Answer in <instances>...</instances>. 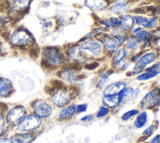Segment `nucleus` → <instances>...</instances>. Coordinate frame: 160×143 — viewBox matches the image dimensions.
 <instances>
[{
	"mask_svg": "<svg viewBox=\"0 0 160 143\" xmlns=\"http://www.w3.org/2000/svg\"><path fill=\"white\" fill-rule=\"evenodd\" d=\"M41 124L39 117L30 115L24 117L18 124V129L21 132L31 131L38 128Z\"/></svg>",
	"mask_w": 160,
	"mask_h": 143,
	"instance_id": "obj_1",
	"label": "nucleus"
},
{
	"mask_svg": "<svg viewBox=\"0 0 160 143\" xmlns=\"http://www.w3.org/2000/svg\"><path fill=\"white\" fill-rule=\"evenodd\" d=\"M26 114L25 108L22 106H16L12 108L6 117L7 122L11 125L19 124L24 118Z\"/></svg>",
	"mask_w": 160,
	"mask_h": 143,
	"instance_id": "obj_2",
	"label": "nucleus"
},
{
	"mask_svg": "<svg viewBox=\"0 0 160 143\" xmlns=\"http://www.w3.org/2000/svg\"><path fill=\"white\" fill-rule=\"evenodd\" d=\"M44 61L50 66L58 65L62 60V55L60 51L56 48L48 47L43 51Z\"/></svg>",
	"mask_w": 160,
	"mask_h": 143,
	"instance_id": "obj_3",
	"label": "nucleus"
},
{
	"mask_svg": "<svg viewBox=\"0 0 160 143\" xmlns=\"http://www.w3.org/2000/svg\"><path fill=\"white\" fill-rule=\"evenodd\" d=\"M34 112L38 117L45 118L51 115L52 112V108L47 102L38 100L34 102L32 105Z\"/></svg>",
	"mask_w": 160,
	"mask_h": 143,
	"instance_id": "obj_4",
	"label": "nucleus"
},
{
	"mask_svg": "<svg viewBox=\"0 0 160 143\" xmlns=\"http://www.w3.org/2000/svg\"><path fill=\"white\" fill-rule=\"evenodd\" d=\"M159 88H156L148 93L141 101V107L142 109H150L156 103L159 105Z\"/></svg>",
	"mask_w": 160,
	"mask_h": 143,
	"instance_id": "obj_5",
	"label": "nucleus"
},
{
	"mask_svg": "<svg viewBox=\"0 0 160 143\" xmlns=\"http://www.w3.org/2000/svg\"><path fill=\"white\" fill-rule=\"evenodd\" d=\"M70 98V92L66 89L61 88L52 96L51 100L56 105L62 107L69 101Z\"/></svg>",
	"mask_w": 160,
	"mask_h": 143,
	"instance_id": "obj_6",
	"label": "nucleus"
},
{
	"mask_svg": "<svg viewBox=\"0 0 160 143\" xmlns=\"http://www.w3.org/2000/svg\"><path fill=\"white\" fill-rule=\"evenodd\" d=\"M81 47L82 49L89 50L94 55H99L101 53L102 46L99 42L96 40H89L82 43Z\"/></svg>",
	"mask_w": 160,
	"mask_h": 143,
	"instance_id": "obj_7",
	"label": "nucleus"
},
{
	"mask_svg": "<svg viewBox=\"0 0 160 143\" xmlns=\"http://www.w3.org/2000/svg\"><path fill=\"white\" fill-rule=\"evenodd\" d=\"M156 55L153 53H149L144 55L141 58V59L136 63L134 66V71L135 72H139L142 70L148 64L154 61L156 59Z\"/></svg>",
	"mask_w": 160,
	"mask_h": 143,
	"instance_id": "obj_8",
	"label": "nucleus"
},
{
	"mask_svg": "<svg viewBox=\"0 0 160 143\" xmlns=\"http://www.w3.org/2000/svg\"><path fill=\"white\" fill-rule=\"evenodd\" d=\"M31 36L24 31H21L16 33L12 38V43L15 45H26L31 41Z\"/></svg>",
	"mask_w": 160,
	"mask_h": 143,
	"instance_id": "obj_9",
	"label": "nucleus"
},
{
	"mask_svg": "<svg viewBox=\"0 0 160 143\" xmlns=\"http://www.w3.org/2000/svg\"><path fill=\"white\" fill-rule=\"evenodd\" d=\"M126 87V83L124 82H118L108 85L104 91V95H111L119 93Z\"/></svg>",
	"mask_w": 160,
	"mask_h": 143,
	"instance_id": "obj_10",
	"label": "nucleus"
},
{
	"mask_svg": "<svg viewBox=\"0 0 160 143\" xmlns=\"http://www.w3.org/2000/svg\"><path fill=\"white\" fill-rule=\"evenodd\" d=\"M159 73V63H157L151 67L148 68L144 73L138 77V79L140 80H146L156 76Z\"/></svg>",
	"mask_w": 160,
	"mask_h": 143,
	"instance_id": "obj_11",
	"label": "nucleus"
},
{
	"mask_svg": "<svg viewBox=\"0 0 160 143\" xmlns=\"http://www.w3.org/2000/svg\"><path fill=\"white\" fill-rule=\"evenodd\" d=\"M85 4L92 10H102L106 8L108 2L106 0H86Z\"/></svg>",
	"mask_w": 160,
	"mask_h": 143,
	"instance_id": "obj_12",
	"label": "nucleus"
},
{
	"mask_svg": "<svg viewBox=\"0 0 160 143\" xmlns=\"http://www.w3.org/2000/svg\"><path fill=\"white\" fill-rule=\"evenodd\" d=\"M135 21L138 24L142 25L146 28H152L156 25L158 23V18L154 17L150 19H148L142 16H135Z\"/></svg>",
	"mask_w": 160,
	"mask_h": 143,
	"instance_id": "obj_13",
	"label": "nucleus"
},
{
	"mask_svg": "<svg viewBox=\"0 0 160 143\" xmlns=\"http://www.w3.org/2000/svg\"><path fill=\"white\" fill-rule=\"evenodd\" d=\"M102 42L106 50L109 51H114L118 48V43L116 40L109 35H106L102 40Z\"/></svg>",
	"mask_w": 160,
	"mask_h": 143,
	"instance_id": "obj_14",
	"label": "nucleus"
},
{
	"mask_svg": "<svg viewBox=\"0 0 160 143\" xmlns=\"http://www.w3.org/2000/svg\"><path fill=\"white\" fill-rule=\"evenodd\" d=\"M12 85L11 82L5 78H0V97H7L11 92Z\"/></svg>",
	"mask_w": 160,
	"mask_h": 143,
	"instance_id": "obj_15",
	"label": "nucleus"
},
{
	"mask_svg": "<svg viewBox=\"0 0 160 143\" xmlns=\"http://www.w3.org/2000/svg\"><path fill=\"white\" fill-rule=\"evenodd\" d=\"M102 102L109 107H115L120 103L119 94L105 95L102 98Z\"/></svg>",
	"mask_w": 160,
	"mask_h": 143,
	"instance_id": "obj_16",
	"label": "nucleus"
},
{
	"mask_svg": "<svg viewBox=\"0 0 160 143\" xmlns=\"http://www.w3.org/2000/svg\"><path fill=\"white\" fill-rule=\"evenodd\" d=\"M34 138L32 134H18L12 137L13 143H29Z\"/></svg>",
	"mask_w": 160,
	"mask_h": 143,
	"instance_id": "obj_17",
	"label": "nucleus"
},
{
	"mask_svg": "<svg viewBox=\"0 0 160 143\" xmlns=\"http://www.w3.org/2000/svg\"><path fill=\"white\" fill-rule=\"evenodd\" d=\"M134 23V19L128 14L122 15L120 20L119 26L124 30H129Z\"/></svg>",
	"mask_w": 160,
	"mask_h": 143,
	"instance_id": "obj_18",
	"label": "nucleus"
},
{
	"mask_svg": "<svg viewBox=\"0 0 160 143\" xmlns=\"http://www.w3.org/2000/svg\"><path fill=\"white\" fill-rule=\"evenodd\" d=\"M60 77L68 81H76L80 80L81 76H78L73 70L68 69L61 72Z\"/></svg>",
	"mask_w": 160,
	"mask_h": 143,
	"instance_id": "obj_19",
	"label": "nucleus"
},
{
	"mask_svg": "<svg viewBox=\"0 0 160 143\" xmlns=\"http://www.w3.org/2000/svg\"><path fill=\"white\" fill-rule=\"evenodd\" d=\"M134 89L132 88L131 87H127V88H124L118 94H119V101L120 103L123 102L124 101L128 100L129 99L131 96L134 93Z\"/></svg>",
	"mask_w": 160,
	"mask_h": 143,
	"instance_id": "obj_20",
	"label": "nucleus"
},
{
	"mask_svg": "<svg viewBox=\"0 0 160 143\" xmlns=\"http://www.w3.org/2000/svg\"><path fill=\"white\" fill-rule=\"evenodd\" d=\"M112 33L114 36H115V37L117 38L120 45H122L126 40L127 34L123 29L116 28L113 29Z\"/></svg>",
	"mask_w": 160,
	"mask_h": 143,
	"instance_id": "obj_21",
	"label": "nucleus"
},
{
	"mask_svg": "<svg viewBox=\"0 0 160 143\" xmlns=\"http://www.w3.org/2000/svg\"><path fill=\"white\" fill-rule=\"evenodd\" d=\"M76 110V108L74 106H69L63 109L59 113V116L61 119H66L71 116H72Z\"/></svg>",
	"mask_w": 160,
	"mask_h": 143,
	"instance_id": "obj_22",
	"label": "nucleus"
},
{
	"mask_svg": "<svg viewBox=\"0 0 160 143\" xmlns=\"http://www.w3.org/2000/svg\"><path fill=\"white\" fill-rule=\"evenodd\" d=\"M147 118H148V115H147L146 112H142L141 114H140L136 118V120L134 122L135 126L137 128H141V127H143L146 122Z\"/></svg>",
	"mask_w": 160,
	"mask_h": 143,
	"instance_id": "obj_23",
	"label": "nucleus"
},
{
	"mask_svg": "<svg viewBox=\"0 0 160 143\" xmlns=\"http://www.w3.org/2000/svg\"><path fill=\"white\" fill-rule=\"evenodd\" d=\"M127 53L126 50L125 48H122V49H119L118 50L114 58H113V61L114 63H119V62H121L126 56Z\"/></svg>",
	"mask_w": 160,
	"mask_h": 143,
	"instance_id": "obj_24",
	"label": "nucleus"
},
{
	"mask_svg": "<svg viewBox=\"0 0 160 143\" xmlns=\"http://www.w3.org/2000/svg\"><path fill=\"white\" fill-rule=\"evenodd\" d=\"M101 23L102 24H104L108 27H114L117 25H119L120 19L112 17V18H111L109 19L102 20Z\"/></svg>",
	"mask_w": 160,
	"mask_h": 143,
	"instance_id": "obj_25",
	"label": "nucleus"
},
{
	"mask_svg": "<svg viewBox=\"0 0 160 143\" xmlns=\"http://www.w3.org/2000/svg\"><path fill=\"white\" fill-rule=\"evenodd\" d=\"M137 36L139 39L146 43L149 42L151 38L150 33L146 31H139L137 33Z\"/></svg>",
	"mask_w": 160,
	"mask_h": 143,
	"instance_id": "obj_26",
	"label": "nucleus"
},
{
	"mask_svg": "<svg viewBox=\"0 0 160 143\" xmlns=\"http://www.w3.org/2000/svg\"><path fill=\"white\" fill-rule=\"evenodd\" d=\"M128 46L132 50H136L138 47V41L135 38H131L128 43Z\"/></svg>",
	"mask_w": 160,
	"mask_h": 143,
	"instance_id": "obj_27",
	"label": "nucleus"
},
{
	"mask_svg": "<svg viewBox=\"0 0 160 143\" xmlns=\"http://www.w3.org/2000/svg\"><path fill=\"white\" fill-rule=\"evenodd\" d=\"M139 113V111L138 110H130V111H128L126 113H124L122 116V120H128L131 117L138 114Z\"/></svg>",
	"mask_w": 160,
	"mask_h": 143,
	"instance_id": "obj_28",
	"label": "nucleus"
},
{
	"mask_svg": "<svg viewBox=\"0 0 160 143\" xmlns=\"http://www.w3.org/2000/svg\"><path fill=\"white\" fill-rule=\"evenodd\" d=\"M14 1V8L20 9L21 8H24L27 3L28 0H13Z\"/></svg>",
	"mask_w": 160,
	"mask_h": 143,
	"instance_id": "obj_29",
	"label": "nucleus"
},
{
	"mask_svg": "<svg viewBox=\"0 0 160 143\" xmlns=\"http://www.w3.org/2000/svg\"><path fill=\"white\" fill-rule=\"evenodd\" d=\"M109 75V73L104 75L102 78L99 80V82L98 83V87L100 88H104V87L105 86V85L106 84L108 80V77Z\"/></svg>",
	"mask_w": 160,
	"mask_h": 143,
	"instance_id": "obj_30",
	"label": "nucleus"
},
{
	"mask_svg": "<svg viewBox=\"0 0 160 143\" xmlns=\"http://www.w3.org/2000/svg\"><path fill=\"white\" fill-rule=\"evenodd\" d=\"M109 109L106 108L105 107H100L99 108V110L97 114V117H101L103 116H105L106 115H107L109 113Z\"/></svg>",
	"mask_w": 160,
	"mask_h": 143,
	"instance_id": "obj_31",
	"label": "nucleus"
},
{
	"mask_svg": "<svg viewBox=\"0 0 160 143\" xmlns=\"http://www.w3.org/2000/svg\"><path fill=\"white\" fill-rule=\"evenodd\" d=\"M39 54V49L37 47H34L33 48H31L29 51V55L32 58H36L38 57Z\"/></svg>",
	"mask_w": 160,
	"mask_h": 143,
	"instance_id": "obj_32",
	"label": "nucleus"
},
{
	"mask_svg": "<svg viewBox=\"0 0 160 143\" xmlns=\"http://www.w3.org/2000/svg\"><path fill=\"white\" fill-rule=\"evenodd\" d=\"M87 109V105L86 104H81V105H78L76 107V110L78 112H85Z\"/></svg>",
	"mask_w": 160,
	"mask_h": 143,
	"instance_id": "obj_33",
	"label": "nucleus"
},
{
	"mask_svg": "<svg viewBox=\"0 0 160 143\" xmlns=\"http://www.w3.org/2000/svg\"><path fill=\"white\" fill-rule=\"evenodd\" d=\"M99 66V63L97 62H94L90 64H86L84 67L88 70H92L96 68H97Z\"/></svg>",
	"mask_w": 160,
	"mask_h": 143,
	"instance_id": "obj_34",
	"label": "nucleus"
},
{
	"mask_svg": "<svg viewBox=\"0 0 160 143\" xmlns=\"http://www.w3.org/2000/svg\"><path fill=\"white\" fill-rule=\"evenodd\" d=\"M154 130V125H152L151 126H149V127H148L144 132H143V134L144 135H148V134H151Z\"/></svg>",
	"mask_w": 160,
	"mask_h": 143,
	"instance_id": "obj_35",
	"label": "nucleus"
},
{
	"mask_svg": "<svg viewBox=\"0 0 160 143\" xmlns=\"http://www.w3.org/2000/svg\"><path fill=\"white\" fill-rule=\"evenodd\" d=\"M94 118V116L92 114H90V115H86L84 117H83L82 119H81V120L82 121H88V120H91L92 119H93Z\"/></svg>",
	"mask_w": 160,
	"mask_h": 143,
	"instance_id": "obj_36",
	"label": "nucleus"
},
{
	"mask_svg": "<svg viewBox=\"0 0 160 143\" xmlns=\"http://www.w3.org/2000/svg\"><path fill=\"white\" fill-rule=\"evenodd\" d=\"M0 143H13L11 139L8 138H1L0 139Z\"/></svg>",
	"mask_w": 160,
	"mask_h": 143,
	"instance_id": "obj_37",
	"label": "nucleus"
},
{
	"mask_svg": "<svg viewBox=\"0 0 160 143\" xmlns=\"http://www.w3.org/2000/svg\"><path fill=\"white\" fill-rule=\"evenodd\" d=\"M9 32H8V31H4V32H2V33H1V36H2V37L4 39H5L6 40H7V39H8L9 36Z\"/></svg>",
	"mask_w": 160,
	"mask_h": 143,
	"instance_id": "obj_38",
	"label": "nucleus"
},
{
	"mask_svg": "<svg viewBox=\"0 0 160 143\" xmlns=\"http://www.w3.org/2000/svg\"><path fill=\"white\" fill-rule=\"evenodd\" d=\"M152 143H159V135H157L153 139L151 140Z\"/></svg>",
	"mask_w": 160,
	"mask_h": 143,
	"instance_id": "obj_39",
	"label": "nucleus"
},
{
	"mask_svg": "<svg viewBox=\"0 0 160 143\" xmlns=\"http://www.w3.org/2000/svg\"><path fill=\"white\" fill-rule=\"evenodd\" d=\"M4 125V118H3V116L0 114V129Z\"/></svg>",
	"mask_w": 160,
	"mask_h": 143,
	"instance_id": "obj_40",
	"label": "nucleus"
},
{
	"mask_svg": "<svg viewBox=\"0 0 160 143\" xmlns=\"http://www.w3.org/2000/svg\"><path fill=\"white\" fill-rule=\"evenodd\" d=\"M6 106L7 105L6 104H4V103H0V109L1 110H2L3 112H5L7 110V108H4V107H6Z\"/></svg>",
	"mask_w": 160,
	"mask_h": 143,
	"instance_id": "obj_41",
	"label": "nucleus"
},
{
	"mask_svg": "<svg viewBox=\"0 0 160 143\" xmlns=\"http://www.w3.org/2000/svg\"><path fill=\"white\" fill-rule=\"evenodd\" d=\"M141 28H136V29H134V30H133V33H137L138 32H139V31H141Z\"/></svg>",
	"mask_w": 160,
	"mask_h": 143,
	"instance_id": "obj_42",
	"label": "nucleus"
},
{
	"mask_svg": "<svg viewBox=\"0 0 160 143\" xmlns=\"http://www.w3.org/2000/svg\"><path fill=\"white\" fill-rule=\"evenodd\" d=\"M4 23V19L0 17V25H1V24H3Z\"/></svg>",
	"mask_w": 160,
	"mask_h": 143,
	"instance_id": "obj_43",
	"label": "nucleus"
}]
</instances>
